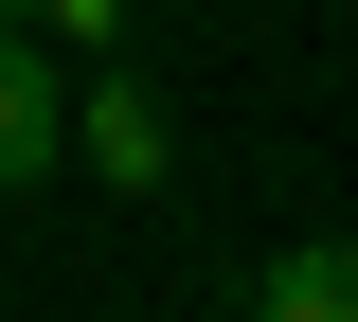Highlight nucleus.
Masks as SVG:
<instances>
[{
  "label": "nucleus",
  "instance_id": "obj_1",
  "mask_svg": "<svg viewBox=\"0 0 358 322\" xmlns=\"http://www.w3.org/2000/svg\"><path fill=\"white\" fill-rule=\"evenodd\" d=\"M72 108H90V72H72L54 36H18V18H0V197L72 161Z\"/></svg>",
  "mask_w": 358,
  "mask_h": 322
},
{
  "label": "nucleus",
  "instance_id": "obj_2",
  "mask_svg": "<svg viewBox=\"0 0 358 322\" xmlns=\"http://www.w3.org/2000/svg\"><path fill=\"white\" fill-rule=\"evenodd\" d=\"M72 161H90L108 197H162V180H179V126H162V90L90 72V108H72Z\"/></svg>",
  "mask_w": 358,
  "mask_h": 322
},
{
  "label": "nucleus",
  "instance_id": "obj_3",
  "mask_svg": "<svg viewBox=\"0 0 358 322\" xmlns=\"http://www.w3.org/2000/svg\"><path fill=\"white\" fill-rule=\"evenodd\" d=\"M251 322H358V233H287L251 269Z\"/></svg>",
  "mask_w": 358,
  "mask_h": 322
},
{
  "label": "nucleus",
  "instance_id": "obj_4",
  "mask_svg": "<svg viewBox=\"0 0 358 322\" xmlns=\"http://www.w3.org/2000/svg\"><path fill=\"white\" fill-rule=\"evenodd\" d=\"M0 18H18V36H36V18H54V0H0Z\"/></svg>",
  "mask_w": 358,
  "mask_h": 322
}]
</instances>
